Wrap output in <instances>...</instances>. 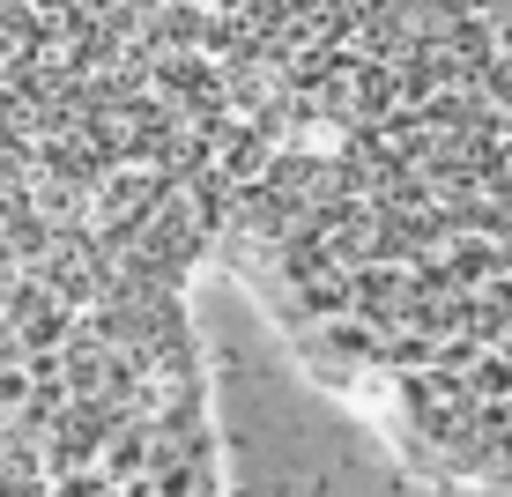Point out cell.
I'll return each instance as SVG.
<instances>
[{
  "mask_svg": "<svg viewBox=\"0 0 512 497\" xmlns=\"http://www.w3.org/2000/svg\"><path fill=\"white\" fill-rule=\"evenodd\" d=\"M512 156V0H0V193L260 275Z\"/></svg>",
  "mask_w": 512,
  "mask_h": 497,
  "instance_id": "6da1fadb",
  "label": "cell"
},
{
  "mask_svg": "<svg viewBox=\"0 0 512 497\" xmlns=\"http://www.w3.org/2000/svg\"><path fill=\"white\" fill-rule=\"evenodd\" d=\"M193 282L82 230L0 223V497H231Z\"/></svg>",
  "mask_w": 512,
  "mask_h": 497,
  "instance_id": "7a4b0ae2",
  "label": "cell"
}]
</instances>
